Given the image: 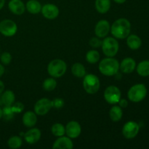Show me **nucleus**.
Listing matches in <instances>:
<instances>
[{
	"label": "nucleus",
	"instance_id": "36",
	"mask_svg": "<svg viewBox=\"0 0 149 149\" xmlns=\"http://www.w3.org/2000/svg\"><path fill=\"white\" fill-rule=\"evenodd\" d=\"M4 90V84L2 81L0 80V95L2 94V93Z\"/></svg>",
	"mask_w": 149,
	"mask_h": 149
},
{
	"label": "nucleus",
	"instance_id": "4",
	"mask_svg": "<svg viewBox=\"0 0 149 149\" xmlns=\"http://www.w3.org/2000/svg\"><path fill=\"white\" fill-rule=\"evenodd\" d=\"M147 95V88L145 84H136L128 90L127 97L133 103H139L145 99Z\"/></svg>",
	"mask_w": 149,
	"mask_h": 149
},
{
	"label": "nucleus",
	"instance_id": "35",
	"mask_svg": "<svg viewBox=\"0 0 149 149\" xmlns=\"http://www.w3.org/2000/svg\"><path fill=\"white\" fill-rule=\"evenodd\" d=\"M118 103H119V106H120L121 108H122V109H125V108L127 107L128 106L127 100H125V99H120L119 101L118 102Z\"/></svg>",
	"mask_w": 149,
	"mask_h": 149
},
{
	"label": "nucleus",
	"instance_id": "29",
	"mask_svg": "<svg viewBox=\"0 0 149 149\" xmlns=\"http://www.w3.org/2000/svg\"><path fill=\"white\" fill-rule=\"evenodd\" d=\"M23 141H22L21 138L20 136H12L11 138H9L7 141V145L9 148L12 149H17L20 148L22 146Z\"/></svg>",
	"mask_w": 149,
	"mask_h": 149
},
{
	"label": "nucleus",
	"instance_id": "11",
	"mask_svg": "<svg viewBox=\"0 0 149 149\" xmlns=\"http://www.w3.org/2000/svg\"><path fill=\"white\" fill-rule=\"evenodd\" d=\"M81 132V125L78 122L71 121L65 126V134L71 139L77 138Z\"/></svg>",
	"mask_w": 149,
	"mask_h": 149
},
{
	"label": "nucleus",
	"instance_id": "34",
	"mask_svg": "<svg viewBox=\"0 0 149 149\" xmlns=\"http://www.w3.org/2000/svg\"><path fill=\"white\" fill-rule=\"evenodd\" d=\"M64 106V100L61 98H55L52 100V106L55 109H60Z\"/></svg>",
	"mask_w": 149,
	"mask_h": 149
},
{
	"label": "nucleus",
	"instance_id": "3",
	"mask_svg": "<svg viewBox=\"0 0 149 149\" xmlns=\"http://www.w3.org/2000/svg\"><path fill=\"white\" fill-rule=\"evenodd\" d=\"M67 65L65 62L61 59L51 61L47 65V72L53 78H60L65 74Z\"/></svg>",
	"mask_w": 149,
	"mask_h": 149
},
{
	"label": "nucleus",
	"instance_id": "27",
	"mask_svg": "<svg viewBox=\"0 0 149 149\" xmlns=\"http://www.w3.org/2000/svg\"><path fill=\"white\" fill-rule=\"evenodd\" d=\"M57 87V81L55 79V78H47L43 81L42 84V87L44 90L47 92L53 91Z\"/></svg>",
	"mask_w": 149,
	"mask_h": 149
},
{
	"label": "nucleus",
	"instance_id": "8",
	"mask_svg": "<svg viewBox=\"0 0 149 149\" xmlns=\"http://www.w3.org/2000/svg\"><path fill=\"white\" fill-rule=\"evenodd\" d=\"M17 31V26L13 20L5 19L0 22V33L5 36H13Z\"/></svg>",
	"mask_w": 149,
	"mask_h": 149
},
{
	"label": "nucleus",
	"instance_id": "15",
	"mask_svg": "<svg viewBox=\"0 0 149 149\" xmlns=\"http://www.w3.org/2000/svg\"><path fill=\"white\" fill-rule=\"evenodd\" d=\"M73 148H74V144L71 141V138L65 136L58 137L52 146L53 149H72Z\"/></svg>",
	"mask_w": 149,
	"mask_h": 149
},
{
	"label": "nucleus",
	"instance_id": "14",
	"mask_svg": "<svg viewBox=\"0 0 149 149\" xmlns=\"http://www.w3.org/2000/svg\"><path fill=\"white\" fill-rule=\"evenodd\" d=\"M136 68V62L132 58H126L119 63V70L124 74H129L133 72Z\"/></svg>",
	"mask_w": 149,
	"mask_h": 149
},
{
	"label": "nucleus",
	"instance_id": "33",
	"mask_svg": "<svg viewBox=\"0 0 149 149\" xmlns=\"http://www.w3.org/2000/svg\"><path fill=\"white\" fill-rule=\"evenodd\" d=\"M90 45L93 48H98L101 47L102 41L100 40L99 37H93L90 40Z\"/></svg>",
	"mask_w": 149,
	"mask_h": 149
},
{
	"label": "nucleus",
	"instance_id": "6",
	"mask_svg": "<svg viewBox=\"0 0 149 149\" xmlns=\"http://www.w3.org/2000/svg\"><path fill=\"white\" fill-rule=\"evenodd\" d=\"M102 50L103 54L107 57H114L117 54L119 45L114 37H106L102 41Z\"/></svg>",
	"mask_w": 149,
	"mask_h": 149
},
{
	"label": "nucleus",
	"instance_id": "32",
	"mask_svg": "<svg viewBox=\"0 0 149 149\" xmlns=\"http://www.w3.org/2000/svg\"><path fill=\"white\" fill-rule=\"evenodd\" d=\"M11 107L15 113H20V112L23 111V109H24V106H23V103H20V102H16V103H14L12 105Z\"/></svg>",
	"mask_w": 149,
	"mask_h": 149
},
{
	"label": "nucleus",
	"instance_id": "10",
	"mask_svg": "<svg viewBox=\"0 0 149 149\" xmlns=\"http://www.w3.org/2000/svg\"><path fill=\"white\" fill-rule=\"evenodd\" d=\"M52 108V100L44 97L39 99L35 103L34 112L39 116H45L51 110Z\"/></svg>",
	"mask_w": 149,
	"mask_h": 149
},
{
	"label": "nucleus",
	"instance_id": "7",
	"mask_svg": "<svg viewBox=\"0 0 149 149\" xmlns=\"http://www.w3.org/2000/svg\"><path fill=\"white\" fill-rule=\"evenodd\" d=\"M104 98L106 101L109 104L114 105L118 103L121 99L122 93L120 90L114 85H111L106 87L104 91Z\"/></svg>",
	"mask_w": 149,
	"mask_h": 149
},
{
	"label": "nucleus",
	"instance_id": "19",
	"mask_svg": "<svg viewBox=\"0 0 149 149\" xmlns=\"http://www.w3.org/2000/svg\"><path fill=\"white\" fill-rule=\"evenodd\" d=\"M127 45L130 49L136 50L139 49L142 45V40L138 35L130 34L127 37Z\"/></svg>",
	"mask_w": 149,
	"mask_h": 149
},
{
	"label": "nucleus",
	"instance_id": "31",
	"mask_svg": "<svg viewBox=\"0 0 149 149\" xmlns=\"http://www.w3.org/2000/svg\"><path fill=\"white\" fill-rule=\"evenodd\" d=\"M0 59H1V63L4 65H8L12 61V55L10 52H5L0 55Z\"/></svg>",
	"mask_w": 149,
	"mask_h": 149
},
{
	"label": "nucleus",
	"instance_id": "22",
	"mask_svg": "<svg viewBox=\"0 0 149 149\" xmlns=\"http://www.w3.org/2000/svg\"><path fill=\"white\" fill-rule=\"evenodd\" d=\"M15 100V93L12 90H6L1 95V101L5 106H11Z\"/></svg>",
	"mask_w": 149,
	"mask_h": 149
},
{
	"label": "nucleus",
	"instance_id": "16",
	"mask_svg": "<svg viewBox=\"0 0 149 149\" xmlns=\"http://www.w3.org/2000/svg\"><path fill=\"white\" fill-rule=\"evenodd\" d=\"M41 135H42L41 131L38 128H31L26 133H24L23 137L26 143L32 145L36 143L40 140Z\"/></svg>",
	"mask_w": 149,
	"mask_h": 149
},
{
	"label": "nucleus",
	"instance_id": "17",
	"mask_svg": "<svg viewBox=\"0 0 149 149\" xmlns=\"http://www.w3.org/2000/svg\"><path fill=\"white\" fill-rule=\"evenodd\" d=\"M9 10L15 15H20L26 10V6L21 0H10L8 3Z\"/></svg>",
	"mask_w": 149,
	"mask_h": 149
},
{
	"label": "nucleus",
	"instance_id": "21",
	"mask_svg": "<svg viewBox=\"0 0 149 149\" xmlns=\"http://www.w3.org/2000/svg\"><path fill=\"white\" fill-rule=\"evenodd\" d=\"M123 111L119 106H113L109 111V117L113 122H118L122 119Z\"/></svg>",
	"mask_w": 149,
	"mask_h": 149
},
{
	"label": "nucleus",
	"instance_id": "13",
	"mask_svg": "<svg viewBox=\"0 0 149 149\" xmlns=\"http://www.w3.org/2000/svg\"><path fill=\"white\" fill-rule=\"evenodd\" d=\"M111 30L110 23L106 20H100L96 24L95 33L99 38L106 37Z\"/></svg>",
	"mask_w": 149,
	"mask_h": 149
},
{
	"label": "nucleus",
	"instance_id": "5",
	"mask_svg": "<svg viewBox=\"0 0 149 149\" xmlns=\"http://www.w3.org/2000/svg\"><path fill=\"white\" fill-rule=\"evenodd\" d=\"M100 82L98 77L93 74H86L83 80V87L88 94H95L98 92Z\"/></svg>",
	"mask_w": 149,
	"mask_h": 149
},
{
	"label": "nucleus",
	"instance_id": "28",
	"mask_svg": "<svg viewBox=\"0 0 149 149\" xmlns=\"http://www.w3.org/2000/svg\"><path fill=\"white\" fill-rule=\"evenodd\" d=\"M86 60L90 64L97 63L100 59V54L97 50H90L86 54Z\"/></svg>",
	"mask_w": 149,
	"mask_h": 149
},
{
	"label": "nucleus",
	"instance_id": "38",
	"mask_svg": "<svg viewBox=\"0 0 149 149\" xmlns=\"http://www.w3.org/2000/svg\"><path fill=\"white\" fill-rule=\"evenodd\" d=\"M4 4H5V0H0V10L3 8Z\"/></svg>",
	"mask_w": 149,
	"mask_h": 149
},
{
	"label": "nucleus",
	"instance_id": "25",
	"mask_svg": "<svg viewBox=\"0 0 149 149\" xmlns=\"http://www.w3.org/2000/svg\"><path fill=\"white\" fill-rule=\"evenodd\" d=\"M71 72L74 76L78 78H82L86 75V69L80 63H76L71 67Z\"/></svg>",
	"mask_w": 149,
	"mask_h": 149
},
{
	"label": "nucleus",
	"instance_id": "26",
	"mask_svg": "<svg viewBox=\"0 0 149 149\" xmlns=\"http://www.w3.org/2000/svg\"><path fill=\"white\" fill-rule=\"evenodd\" d=\"M51 132L55 137L63 136L65 134V127L61 123H55L51 127Z\"/></svg>",
	"mask_w": 149,
	"mask_h": 149
},
{
	"label": "nucleus",
	"instance_id": "12",
	"mask_svg": "<svg viewBox=\"0 0 149 149\" xmlns=\"http://www.w3.org/2000/svg\"><path fill=\"white\" fill-rule=\"evenodd\" d=\"M42 15L47 19L53 20L59 15V9L53 4H46L42 7Z\"/></svg>",
	"mask_w": 149,
	"mask_h": 149
},
{
	"label": "nucleus",
	"instance_id": "40",
	"mask_svg": "<svg viewBox=\"0 0 149 149\" xmlns=\"http://www.w3.org/2000/svg\"><path fill=\"white\" fill-rule=\"evenodd\" d=\"M1 117H2V109L0 108V119H1Z\"/></svg>",
	"mask_w": 149,
	"mask_h": 149
},
{
	"label": "nucleus",
	"instance_id": "18",
	"mask_svg": "<svg viewBox=\"0 0 149 149\" xmlns=\"http://www.w3.org/2000/svg\"><path fill=\"white\" fill-rule=\"evenodd\" d=\"M22 121H23V124L26 127L31 128L35 126L37 122V116L35 112L27 111L23 114Z\"/></svg>",
	"mask_w": 149,
	"mask_h": 149
},
{
	"label": "nucleus",
	"instance_id": "9",
	"mask_svg": "<svg viewBox=\"0 0 149 149\" xmlns=\"http://www.w3.org/2000/svg\"><path fill=\"white\" fill-rule=\"evenodd\" d=\"M140 126L137 122L130 121L125 124L122 128V135L127 139H133L138 135Z\"/></svg>",
	"mask_w": 149,
	"mask_h": 149
},
{
	"label": "nucleus",
	"instance_id": "1",
	"mask_svg": "<svg viewBox=\"0 0 149 149\" xmlns=\"http://www.w3.org/2000/svg\"><path fill=\"white\" fill-rule=\"evenodd\" d=\"M110 31L116 39H126L130 34L131 23L126 18L117 19L111 26Z\"/></svg>",
	"mask_w": 149,
	"mask_h": 149
},
{
	"label": "nucleus",
	"instance_id": "2",
	"mask_svg": "<svg viewBox=\"0 0 149 149\" xmlns=\"http://www.w3.org/2000/svg\"><path fill=\"white\" fill-rule=\"evenodd\" d=\"M99 71L103 75L112 77L119 72V62L113 57H107L100 62L98 65Z\"/></svg>",
	"mask_w": 149,
	"mask_h": 149
},
{
	"label": "nucleus",
	"instance_id": "23",
	"mask_svg": "<svg viewBox=\"0 0 149 149\" xmlns=\"http://www.w3.org/2000/svg\"><path fill=\"white\" fill-rule=\"evenodd\" d=\"M26 9L31 14H38L41 12L42 5L37 0H29L26 4Z\"/></svg>",
	"mask_w": 149,
	"mask_h": 149
},
{
	"label": "nucleus",
	"instance_id": "20",
	"mask_svg": "<svg viewBox=\"0 0 149 149\" xmlns=\"http://www.w3.org/2000/svg\"><path fill=\"white\" fill-rule=\"evenodd\" d=\"M95 7L99 13L105 14L110 10L111 0H95Z\"/></svg>",
	"mask_w": 149,
	"mask_h": 149
},
{
	"label": "nucleus",
	"instance_id": "24",
	"mask_svg": "<svg viewBox=\"0 0 149 149\" xmlns=\"http://www.w3.org/2000/svg\"><path fill=\"white\" fill-rule=\"evenodd\" d=\"M136 70L138 74L143 77H146L149 76V61L145 60L138 63L136 65Z\"/></svg>",
	"mask_w": 149,
	"mask_h": 149
},
{
	"label": "nucleus",
	"instance_id": "30",
	"mask_svg": "<svg viewBox=\"0 0 149 149\" xmlns=\"http://www.w3.org/2000/svg\"><path fill=\"white\" fill-rule=\"evenodd\" d=\"M14 111L12 109L11 106H5L2 109V117L6 121H10L14 117Z\"/></svg>",
	"mask_w": 149,
	"mask_h": 149
},
{
	"label": "nucleus",
	"instance_id": "39",
	"mask_svg": "<svg viewBox=\"0 0 149 149\" xmlns=\"http://www.w3.org/2000/svg\"><path fill=\"white\" fill-rule=\"evenodd\" d=\"M113 1L116 3H117V4H123V3H125L127 0H113Z\"/></svg>",
	"mask_w": 149,
	"mask_h": 149
},
{
	"label": "nucleus",
	"instance_id": "37",
	"mask_svg": "<svg viewBox=\"0 0 149 149\" xmlns=\"http://www.w3.org/2000/svg\"><path fill=\"white\" fill-rule=\"evenodd\" d=\"M4 68L1 64H0V77L4 74Z\"/></svg>",
	"mask_w": 149,
	"mask_h": 149
}]
</instances>
